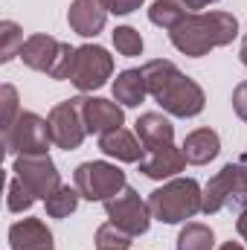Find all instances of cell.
Masks as SVG:
<instances>
[{
    "label": "cell",
    "mask_w": 247,
    "mask_h": 250,
    "mask_svg": "<svg viewBox=\"0 0 247 250\" xmlns=\"http://www.w3.org/2000/svg\"><path fill=\"white\" fill-rule=\"evenodd\" d=\"M186 157L184 148H178L175 143L172 146H160V148H151L145 151V157L140 160V172L151 181H166V178H175L178 172H184Z\"/></svg>",
    "instance_id": "4fadbf2b"
},
{
    "label": "cell",
    "mask_w": 247,
    "mask_h": 250,
    "mask_svg": "<svg viewBox=\"0 0 247 250\" xmlns=\"http://www.w3.org/2000/svg\"><path fill=\"white\" fill-rule=\"evenodd\" d=\"M12 172H15V178H21L26 187L32 189V195L41 198V201H47L56 189L62 187L59 169H56V163H53L50 154H18Z\"/></svg>",
    "instance_id": "8fae6325"
},
{
    "label": "cell",
    "mask_w": 247,
    "mask_h": 250,
    "mask_svg": "<svg viewBox=\"0 0 247 250\" xmlns=\"http://www.w3.org/2000/svg\"><path fill=\"white\" fill-rule=\"evenodd\" d=\"M201 204H204V189L192 178H172L169 184H163L148 195L151 218L163 224H181L186 218L198 215Z\"/></svg>",
    "instance_id": "3957f363"
},
{
    "label": "cell",
    "mask_w": 247,
    "mask_h": 250,
    "mask_svg": "<svg viewBox=\"0 0 247 250\" xmlns=\"http://www.w3.org/2000/svg\"><path fill=\"white\" fill-rule=\"evenodd\" d=\"M50 137L53 143L64 148V151H73L84 143L87 137V125H84V96H76V99H64L59 102L50 117Z\"/></svg>",
    "instance_id": "9c48e42d"
},
{
    "label": "cell",
    "mask_w": 247,
    "mask_h": 250,
    "mask_svg": "<svg viewBox=\"0 0 247 250\" xmlns=\"http://www.w3.org/2000/svg\"><path fill=\"white\" fill-rule=\"evenodd\" d=\"M186 15V6L181 0H154L151 3V9H148V21L154 23V26H163V29H175L181 21H184Z\"/></svg>",
    "instance_id": "ffe728a7"
},
{
    "label": "cell",
    "mask_w": 247,
    "mask_h": 250,
    "mask_svg": "<svg viewBox=\"0 0 247 250\" xmlns=\"http://www.w3.org/2000/svg\"><path fill=\"white\" fill-rule=\"evenodd\" d=\"M73 181H76V189L82 192V198L105 204L125 189V172L105 160H87L76 169Z\"/></svg>",
    "instance_id": "52a82bcc"
},
{
    "label": "cell",
    "mask_w": 247,
    "mask_h": 250,
    "mask_svg": "<svg viewBox=\"0 0 247 250\" xmlns=\"http://www.w3.org/2000/svg\"><path fill=\"white\" fill-rule=\"evenodd\" d=\"M218 250H245V248H242L239 242H224V245H221Z\"/></svg>",
    "instance_id": "1f68e13d"
},
{
    "label": "cell",
    "mask_w": 247,
    "mask_h": 250,
    "mask_svg": "<svg viewBox=\"0 0 247 250\" xmlns=\"http://www.w3.org/2000/svg\"><path fill=\"white\" fill-rule=\"evenodd\" d=\"M114 73V56L99 47V44H82L76 47V56H73V67H70V79L82 93H90V90H99Z\"/></svg>",
    "instance_id": "ba28073f"
},
{
    "label": "cell",
    "mask_w": 247,
    "mask_h": 250,
    "mask_svg": "<svg viewBox=\"0 0 247 250\" xmlns=\"http://www.w3.org/2000/svg\"><path fill=\"white\" fill-rule=\"evenodd\" d=\"M0 102H3V131L9 128V125L18 120V90L12 87V84H3L0 87Z\"/></svg>",
    "instance_id": "4316f807"
},
{
    "label": "cell",
    "mask_w": 247,
    "mask_h": 250,
    "mask_svg": "<svg viewBox=\"0 0 247 250\" xmlns=\"http://www.w3.org/2000/svg\"><path fill=\"white\" fill-rule=\"evenodd\" d=\"M73 56H76V47L64 44L53 35H29L23 50H21V59L29 70H38V73H47L50 79L64 82L70 79V67H73Z\"/></svg>",
    "instance_id": "277c9868"
},
{
    "label": "cell",
    "mask_w": 247,
    "mask_h": 250,
    "mask_svg": "<svg viewBox=\"0 0 247 250\" xmlns=\"http://www.w3.org/2000/svg\"><path fill=\"white\" fill-rule=\"evenodd\" d=\"M189 12H198V9H206L209 3H218V0H181Z\"/></svg>",
    "instance_id": "4dcf8cb0"
},
{
    "label": "cell",
    "mask_w": 247,
    "mask_h": 250,
    "mask_svg": "<svg viewBox=\"0 0 247 250\" xmlns=\"http://www.w3.org/2000/svg\"><path fill=\"white\" fill-rule=\"evenodd\" d=\"M125 123V111L111 102V99H93V96H84V125H87V134H108V131H117Z\"/></svg>",
    "instance_id": "5bb4252c"
},
{
    "label": "cell",
    "mask_w": 247,
    "mask_h": 250,
    "mask_svg": "<svg viewBox=\"0 0 247 250\" xmlns=\"http://www.w3.org/2000/svg\"><path fill=\"white\" fill-rule=\"evenodd\" d=\"M181 148H184L186 163H192V166H204V163H209V160L218 157V151H221V140H218V134H215L212 128H198V131L186 134V140H184Z\"/></svg>",
    "instance_id": "e0dca14e"
},
{
    "label": "cell",
    "mask_w": 247,
    "mask_h": 250,
    "mask_svg": "<svg viewBox=\"0 0 247 250\" xmlns=\"http://www.w3.org/2000/svg\"><path fill=\"white\" fill-rule=\"evenodd\" d=\"M12 250H53V233L41 218H23L9 227Z\"/></svg>",
    "instance_id": "9a60e30c"
},
{
    "label": "cell",
    "mask_w": 247,
    "mask_h": 250,
    "mask_svg": "<svg viewBox=\"0 0 247 250\" xmlns=\"http://www.w3.org/2000/svg\"><path fill=\"white\" fill-rule=\"evenodd\" d=\"M212 248H215V236L201 221H189L178 233V250H212Z\"/></svg>",
    "instance_id": "44dd1931"
},
{
    "label": "cell",
    "mask_w": 247,
    "mask_h": 250,
    "mask_svg": "<svg viewBox=\"0 0 247 250\" xmlns=\"http://www.w3.org/2000/svg\"><path fill=\"white\" fill-rule=\"evenodd\" d=\"M137 137H140V143H143L145 151L160 148V146H172V140H175V125L169 123L163 114L148 111V114H143V117L137 120Z\"/></svg>",
    "instance_id": "ac0fdd59"
},
{
    "label": "cell",
    "mask_w": 247,
    "mask_h": 250,
    "mask_svg": "<svg viewBox=\"0 0 247 250\" xmlns=\"http://www.w3.org/2000/svg\"><path fill=\"white\" fill-rule=\"evenodd\" d=\"M105 212H108L111 224H117L128 236L148 233V224H151L148 201H143L140 192H134L131 187H125L120 195H114L111 201H105Z\"/></svg>",
    "instance_id": "30bf717a"
},
{
    "label": "cell",
    "mask_w": 247,
    "mask_h": 250,
    "mask_svg": "<svg viewBox=\"0 0 247 250\" xmlns=\"http://www.w3.org/2000/svg\"><path fill=\"white\" fill-rule=\"evenodd\" d=\"M236 230H239V236L247 242V207H242V212H239V218H236Z\"/></svg>",
    "instance_id": "f546056e"
},
{
    "label": "cell",
    "mask_w": 247,
    "mask_h": 250,
    "mask_svg": "<svg viewBox=\"0 0 247 250\" xmlns=\"http://www.w3.org/2000/svg\"><path fill=\"white\" fill-rule=\"evenodd\" d=\"M53 143L50 123L32 111H21L18 120L3 131V148L6 154H47V146Z\"/></svg>",
    "instance_id": "8992f818"
},
{
    "label": "cell",
    "mask_w": 247,
    "mask_h": 250,
    "mask_svg": "<svg viewBox=\"0 0 247 250\" xmlns=\"http://www.w3.org/2000/svg\"><path fill=\"white\" fill-rule=\"evenodd\" d=\"M111 15H131L134 9H140L145 0H99Z\"/></svg>",
    "instance_id": "83f0119b"
},
{
    "label": "cell",
    "mask_w": 247,
    "mask_h": 250,
    "mask_svg": "<svg viewBox=\"0 0 247 250\" xmlns=\"http://www.w3.org/2000/svg\"><path fill=\"white\" fill-rule=\"evenodd\" d=\"M114 47H117V53L125 56V59L143 56V38H140V32L134 26H117L114 29Z\"/></svg>",
    "instance_id": "d4e9b609"
},
{
    "label": "cell",
    "mask_w": 247,
    "mask_h": 250,
    "mask_svg": "<svg viewBox=\"0 0 247 250\" xmlns=\"http://www.w3.org/2000/svg\"><path fill=\"white\" fill-rule=\"evenodd\" d=\"M233 111L239 114V120L247 123V82H242V84L233 90Z\"/></svg>",
    "instance_id": "f1b7e54d"
},
{
    "label": "cell",
    "mask_w": 247,
    "mask_h": 250,
    "mask_svg": "<svg viewBox=\"0 0 247 250\" xmlns=\"http://www.w3.org/2000/svg\"><path fill=\"white\" fill-rule=\"evenodd\" d=\"M239 59H242V64L247 67V38H245V44H242V50H239Z\"/></svg>",
    "instance_id": "d6a6232c"
},
{
    "label": "cell",
    "mask_w": 247,
    "mask_h": 250,
    "mask_svg": "<svg viewBox=\"0 0 247 250\" xmlns=\"http://www.w3.org/2000/svg\"><path fill=\"white\" fill-rule=\"evenodd\" d=\"M148 96V87H145V76H143V67H131L123 70L117 79H114V99L125 105V108H137L143 99Z\"/></svg>",
    "instance_id": "d6986e66"
},
{
    "label": "cell",
    "mask_w": 247,
    "mask_h": 250,
    "mask_svg": "<svg viewBox=\"0 0 247 250\" xmlns=\"http://www.w3.org/2000/svg\"><path fill=\"white\" fill-rule=\"evenodd\" d=\"M143 76H145V87H148V96L172 117H198L206 105V96H204V87L189 79L186 73L178 70V64L169 62V59H151V62L143 64Z\"/></svg>",
    "instance_id": "6da1fadb"
},
{
    "label": "cell",
    "mask_w": 247,
    "mask_h": 250,
    "mask_svg": "<svg viewBox=\"0 0 247 250\" xmlns=\"http://www.w3.org/2000/svg\"><path fill=\"white\" fill-rule=\"evenodd\" d=\"M99 148L102 154L120 160V163H140L145 157V148L140 143V137H134L131 131L125 128H117V131H108L99 137Z\"/></svg>",
    "instance_id": "2e32d148"
},
{
    "label": "cell",
    "mask_w": 247,
    "mask_h": 250,
    "mask_svg": "<svg viewBox=\"0 0 247 250\" xmlns=\"http://www.w3.org/2000/svg\"><path fill=\"white\" fill-rule=\"evenodd\" d=\"M38 198L32 195V189L26 187L21 178H12L9 181V195H6V209L9 212H26Z\"/></svg>",
    "instance_id": "484cf974"
},
{
    "label": "cell",
    "mask_w": 247,
    "mask_h": 250,
    "mask_svg": "<svg viewBox=\"0 0 247 250\" xmlns=\"http://www.w3.org/2000/svg\"><path fill=\"white\" fill-rule=\"evenodd\" d=\"M23 29L15 23V21H3L0 23V62L9 64L15 56H21L23 50Z\"/></svg>",
    "instance_id": "603a6c76"
},
{
    "label": "cell",
    "mask_w": 247,
    "mask_h": 250,
    "mask_svg": "<svg viewBox=\"0 0 247 250\" xmlns=\"http://www.w3.org/2000/svg\"><path fill=\"white\" fill-rule=\"evenodd\" d=\"M105 21H108V9L99 0H73L67 9V23L82 38H96L105 29Z\"/></svg>",
    "instance_id": "7c38bea8"
},
{
    "label": "cell",
    "mask_w": 247,
    "mask_h": 250,
    "mask_svg": "<svg viewBox=\"0 0 247 250\" xmlns=\"http://www.w3.org/2000/svg\"><path fill=\"white\" fill-rule=\"evenodd\" d=\"M239 35V18L230 12H189L184 21L169 32L178 53L189 59H201L209 50L233 44Z\"/></svg>",
    "instance_id": "7a4b0ae2"
},
{
    "label": "cell",
    "mask_w": 247,
    "mask_h": 250,
    "mask_svg": "<svg viewBox=\"0 0 247 250\" xmlns=\"http://www.w3.org/2000/svg\"><path fill=\"white\" fill-rule=\"evenodd\" d=\"M247 166L245 163H227L209 184L204 187V215H215L224 207H247Z\"/></svg>",
    "instance_id": "5b68a950"
},
{
    "label": "cell",
    "mask_w": 247,
    "mask_h": 250,
    "mask_svg": "<svg viewBox=\"0 0 247 250\" xmlns=\"http://www.w3.org/2000/svg\"><path fill=\"white\" fill-rule=\"evenodd\" d=\"M131 239L134 236H128L125 230H120L117 224H102L99 230H96V250H128L131 248Z\"/></svg>",
    "instance_id": "cb8c5ba5"
},
{
    "label": "cell",
    "mask_w": 247,
    "mask_h": 250,
    "mask_svg": "<svg viewBox=\"0 0 247 250\" xmlns=\"http://www.w3.org/2000/svg\"><path fill=\"white\" fill-rule=\"evenodd\" d=\"M79 198H82V192L76 187H59L47 201H44V207H47V215L50 218H67L70 212H76V207H79Z\"/></svg>",
    "instance_id": "7402d4cb"
}]
</instances>
